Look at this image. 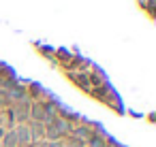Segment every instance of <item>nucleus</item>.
<instances>
[{"instance_id":"f257e3e1","label":"nucleus","mask_w":156,"mask_h":147,"mask_svg":"<svg viewBox=\"0 0 156 147\" xmlns=\"http://www.w3.org/2000/svg\"><path fill=\"white\" fill-rule=\"evenodd\" d=\"M30 104H32V102H30V98L13 104V109H11V111H13V117H15L20 124H24V121H28V119H30Z\"/></svg>"},{"instance_id":"f03ea898","label":"nucleus","mask_w":156,"mask_h":147,"mask_svg":"<svg viewBox=\"0 0 156 147\" xmlns=\"http://www.w3.org/2000/svg\"><path fill=\"white\" fill-rule=\"evenodd\" d=\"M13 132H15V136H17V145H28V143L32 141L30 130H28V126H26V124H20Z\"/></svg>"},{"instance_id":"7ed1b4c3","label":"nucleus","mask_w":156,"mask_h":147,"mask_svg":"<svg viewBox=\"0 0 156 147\" xmlns=\"http://www.w3.org/2000/svg\"><path fill=\"white\" fill-rule=\"evenodd\" d=\"M30 117L34 121L45 124V107H43V102H32L30 104Z\"/></svg>"},{"instance_id":"20e7f679","label":"nucleus","mask_w":156,"mask_h":147,"mask_svg":"<svg viewBox=\"0 0 156 147\" xmlns=\"http://www.w3.org/2000/svg\"><path fill=\"white\" fill-rule=\"evenodd\" d=\"M28 130H30V136L32 138H43L45 136V124H41V121H32L28 126Z\"/></svg>"},{"instance_id":"39448f33","label":"nucleus","mask_w":156,"mask_h":147,"mask_svg":"<svg viewBox=\"0 0 156 147\" xmlns=\"http://www.w3.org/2000/svg\"><path fill=\"white\" fill-rule=\"evenodd\" d=\"M2 147H17V136H15L13 130L5 134V138H2Z\"/></svg>"},{"instance_id":"423d86ee","label":"nucleus","mask_w":156,"mask_h":147,"mask_svg":"<svg viewBox=\"0 0 156 147\" xmlns=\"http://www.w3.org/2000/svg\"><path fill=\"white\" fill-rule=\"evenodd\" d=\"M83 145H86V143L79 141V138H75V136H69L66 143H64V147H83Z\"/></svg>"},{"instance_id":"0eeeda50","label":"nucleus","mask_w":156,"mask_h":147,"mask_svg":"<svg viewBox=\"0 0 156 147\" xmlns=\"http://www.w3.org/2000/svg\"><path fill=\"white\" fill-rule=\"evenodd\" d=\"M47 147H64V143H62V141H49Z\"/></svg>"},{"instance_id":"6e6552de","label":"nucleus","mask_w":156,"mask_h":147,"mask_svg":"<svg viewBox=\"0 0 156 147\" xmlns=\"http://www.w3.org/2000/svg\"><path fill=\"white\" fill-rule=\"evenodd\" d=\"M34 147H47V143H45V141H37Z\"/></svg>"}]
</instances>
